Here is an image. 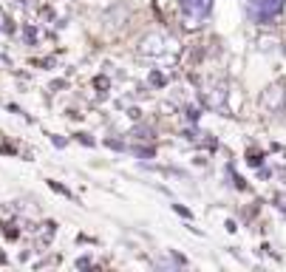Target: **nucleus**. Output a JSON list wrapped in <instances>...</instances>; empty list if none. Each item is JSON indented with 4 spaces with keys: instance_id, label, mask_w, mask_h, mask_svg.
I'll use <instances>...</instances> for the list:
<instances>
[{
    "instance_id": "nucleus-1",
    "label": "nucleus",
    "mask_w": 286,
    "mask_h": 272,
    "mask_svg": "<svg viewBox=\"0 0 286 272\" xmlns=\"http://www.w3.org/2000/svg\"><path fill=\"white\" fill-rule=\"evenodd\" d=\"M182 9L184 14L190 17V20H201V17H207L210 14V9H213V0H182Z\"/></svg>"
},
{
    "instance_id": "nucleus-2",
    "label": "nucleus",
    "mask_w": 286,
    "mask_h": 272,
    "mask_svg": "<svg viewBox=\"0 0 286 272\" xmlns=\"http://www.w3.org/2000/svg\"><path fill=\"white\" fill-rule=\"evenodd\" d=\"M164 45H167V40H164L161 34H148V37L142 40V48H139V51L148 54V57H161L164 51H167Z\"/></svg>"
},
{
    "instance_id": "nucleus-3",
    "label": "nucleus",
    "mask_w": 286,
    "mask_h": 272,
    "mask_svg": "<svg viewBox=\"0 0 286 272\" xmlns=\"http://www.w3.org/2000/svg\"><path fill=\"white\" fill-rule=\"evenodd\" d=\"M281 0H252V11L261 17V20H266V17H275L278 11H281Z\"/></svg>"
}]
</instances>
